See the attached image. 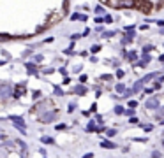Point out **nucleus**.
I'll list each match as a JSON object with an SVG mask.
<instances>
[{
	"label": "nucleus",
	"instance_id": "f257e3e1",
	"mask_svg": "<svg viewBox=\"0 0 164 158\" xmlns=\"http://www.w3.org/2000/svg\"><path fill=\"white\" fill-rule=\"evenodd\" d=\"M57 118V111H48L44 114H41V121L43 123H53Z\"/></svg>",
	"mask_w": 164,
	"mask_h": 158
},
{
	"label": "nucleus",
	"instance_id": "f03ea898",
	"mask_svg": "<svg viewBox=\"0 0 164 158\" xmlns=\"http://www.w3.org/2000/svg\"><path fill=\"white\" fill-rule=\"evenodd\" d=\"M11 95H14V91L11 90V84H2L0 86V99H9Z\"/></svg>",
	"mask_w": 164,
	"mask_h": 158
},
{
	"label": "nucleus",
	"instance_id": "7ed1b4c3",
	"mask_svg": "<svg viewBox=\"0 0 164 158\" xmlns=\"http://www.w3.org/2000/svg\"><path fill=\"white\" fill-rule=\"evenodd\" d=\"M145 107H147V109H152V111L159 109V99H157V97H150V99H147Z\"/></svg>",
	"mask_w": 164,
	"mask_h": 158
},
{
	"label": "nucleus",
	"instance_id": "20e7f679",
	"mask_svg": "<svg viewBox=\"0 0 164 158\" xmlns=\"http://www.w3.org/2000/svg\"><path fill=\"white\" fill-rule=\"evenodd\" d=\"M138 4V0H118V5L120 9H132V7H136Z\"/></svg>",
	"mask_w": 164,
	"mask_h": 158
},
{
	"label": "nucleus",
	"instance_id": "39448f33",
	"mask_svg": "<svg viewBox=\"0 0 164 158\" xmlns=\"http://www.w3.org/2000/svg\"><path fill=\"white\" fill-rule=\"evenodd\" d=\"M136 7L139 11H143V13H150V2H145V0H139L136 4Z\"/></svg>",
	"mask_w": 164,
	"mask_h": 158
},
{
	"label": "nucleus",
	"instance_id": "423d86ee",
	"mask_svg": "<svg viewBox=\"0 0 164 158\" xmlns=\"http://www.w3.org/2000/svg\"><path fill=\"white\" fill-rule=\"evenodd\" d=\"M101 130H102V128L95 125V121H90V123L87 125V132H101Z\"/></svg>",
	"mask_w": 164,
	"mask_h": 158
},
{
	"label": "nucleus",
	"instance_id": "0eeeda50",
	"mask_svg": "<svg viewBox=\"0 0 164 158\" xmlns=\"http://www.w3.org/2000/svg\"><path fill=\"white\" fill-rule=\"evenodd\" d=\"M125 56H127V60H129L131 63L138 61V53H136V51H129V53H125Z\"/></svg>",
	"mask_w": 164,
	"mask_h": 158
},
{
	"label": "nucleus",
	"instance_id": "6e6552de",
	"mask_svg": "<svg viewBox=\"0 0 164 158\" xmlns=\"http://www.w3.org/2000/svg\"><path fill=\"white\" fill-rule=\"evenodd\" d=\"M143 86H145V81H143V79H139V81H136L134 84H132V90H134L136 93H139Z\"/></svg>",
	"mask_w": 164,
	"mask_h": 158
},
{
	"label": "nucleus",
	"instance_id": "1a4fd4ad",
	"mask_svg": "<svg viewBox=\"0 0 164 158\" xmlns=\"http://www.w3.org/2000/svg\"><path fill=\"white\" fill-rule=\"evenodd\" d=\"M71 19H73V21H85L87 19V16L85 14H79V13H74V14H71Z\"/></svg>",
	"mask_w": 164,
	"mask_h": 158
},
{
	"label": "nucleus",
	"instance_id": "9d476101",
	"mask_svg": "<svg viewBox=\"0 0 164 158\" xmlns=\"http://www.w3.org/2000/svg\"><path fill=\"white\" fill-rule=\"evenodd\" d=\"M74 93H78V95H85V93H87V88L83 86V84H78V86H74Z\"/></svg>",
	"mask_w": 164,
	"mask_h": 158
},
{
	"label": "nucleus",
	"instance_id": "9b49d317",
	"mask_svg": "<svg viewBox=\"0 0 164 158\" xmlns=\"http://www.w3.org/2000/svg\"><path fill=\"white\" fill-rule=\"evenodd\" d=\"M101 146H102V147H106V149H115V147H117L111 141H102V142H101Z\"/></svg>",
	"mask_w": 164,
	"mask_h": 158
},
{
	"label": "nucleus",
	"instance_id": "f8f14e48",
	"mask_svg": "<svg viewBox=\"0 0 164 158\" xmlns=\"http://www.w3.org/2000/svg\"><path fill=\"white\" fill-rule=\"evenodd\" d=\"M41 142H43V144H51V146L55 144V141L51 139V137H48V135H43V137H41Z\"/></svg>",
	"mask_w": 164,
	"mask_h": 158
},
{
	"label": "nucleus",
	"instance_id": "ddd939ff",
	"mask_svg": "<svg viewBox=\"0 0 164 158\" xmlns=\"http://www.w3.org/2000/svg\"><path fill=\"white\" fill-rule=\"evenodd\" d=\"M23 93H25V86H16V90H14V97H21Z\"/></svg>",
	"mask_w": 164,
	"mask_h": 158
},
{
	"label": "nucleus",
	"instance_id": "4468645a",
	"mask_svg": "<svg viewBox=\"0 0 164 158\" xmlns=\"http://www.w3.org/2000/svg\"><path fill=\"white\" fill-rule=\"evenodd\" d=\"M27 69H28V74H34V76H37V70H35V67L32 65V61L27 63Z\"/></svg>",
	"mask_w": 164,
	"mask_h": 158
},
{
	"label": "nucleus",
	"instance_id": "2eb2a0df",
	"mask_svg": "<svg viewBox=\"0 0 164 158\" xmlns=\"http://www.w3.org/2000/svg\"><path fill=\"white\" fill-rule=\"evenodd\" d=\"M115 90H117L118 93H124V91H125V86H124V84H122V83H118L117 86H115Z\"/></svg>",
	"mask_w": 164,
	"mask_h": 158
},
{
	"label": "nucleus",
	"instance_id": "dca6fc26",
	"mask_svg": "<svg viewBox=\"0 0 164 158\" xmlns=\"http://www.w3.org/2000/svg\"><path fill=\"white\" fill-rule=\"evenodd\" d=\"M32 61H34V63H41V61H43V55H35V56H32Z\"/></svg>",
	"mask_w": 164,
	"mask_h": 158
},
{
	"label": "nucleus",
	"instance_id": "f3484780",
	"mask_svg": "<svg viewBox=\"0 0 164 158\" xmlns=\"http://www.w3.org/2000/svg\"><path fill=\"white\" fill-rule=\"evenodd\" d=\"M99 51H101V46H99V44H95V46L90 48V53H94V55H95V53H99Z\"/></svg>",
	"mask_w": 164,
	"mask_h": 158
},
{
	"label": "nucleus",
	"instance_id": "a211bd4d",
	"mask_svg": "<svg viewBox=\"0 0 164 158\" xmlns=\"http://www.w3.org/2000/svg\"><path fill=\"white\" fill-rule=\"evenodd\" d=\"M115 112L117 114H122V112H125V109L122 107V105H115Z\"/></svg>",
	"mask_w": 164,
	"mask_h": 158
},
{
	"label": "nucleus",
	"instance_id": "6ab92c4d",
	"mask_svg": "<svg viewBox=\"0 0 164 158\" xmlns=\"http://www.w3.org/2000/svg\"><path fill=\"white\" fill-rule=\"evenodd\" d=\"M106 135H108V137H115V135H117V130H115V128H111V130H108V132H106Z\"/></svg>",
	"mask_w": 164,
	"mask_h": 158
},
{
	"label": "nucleus",
	"instance_id": "aec40b11",
	"mask_svg": "<svg viewBox=\"0 0 164 158\" xmlns=\"http://www.w3.org/2000/svg\"><path fill=\"white\" fill-rule=\"evenodd\" d=\"M95 13H97V14H104V7H102V5H97V7H95Z\"/></svg>",
	"mask_w": 164,
	"mask_h": 158
},
{
	"label": "nucleus",
	"instance_id": "412c9836",
	"mask_svg": "<svg viewBox=\"0 0 164 158\" xmlns=\"http://www.w3.org/2000/svg\"><path fill=\"white\" fill-rule=\"evenodd\" d=\"M127 105H129L131 109H134L136 105H138V102H136V100H129V102H127Z\"/></svg>",
	"mask_w": 164,
	"mask_h": 158
},
{
	"label": "nucleus",
	"instance_id": "4be33fe9",
	"mask_svg": "<svg viewBox=\"0 0 164 158\" xmlns=\"http://www.w3.org/2000/svg\"><path fill=\"white\" fill-rule=\"evenodd\" d=\"M104 23H113V18L109 14H104Z\"/></svg>",
	"mask_w": 164,
	"mask_h": 158
},
{
	"label": "nucleus",
	"instance_id": "5701e85b",
	"mask_svg": "<svg viewBox=\"0 0 164 158\" xmlns=\"http://www.w3.org/2000/svg\"><path fill=\"white\" fill-rule=\"evenodd\" d=\"M95 23H97V25L104 23V16H97V18H95Z\"/></svg>",
	"mask_w": 164,
	"mask_h": 158
},
{
	"label": "nucleus",
	"instance_id": "b1692460",
	"mask_svg": "<svg viewBox=\"0 0 164 158\" xmlns=\"http://www.w3.org/2000/svg\"><path fill=\"white\" fill-rule=\"evenodd\" d=\"M115 76H117L118 79H122V77H124V70H122V69H118V70H117V74H115Z\"/></svg>",
	"mask_w": 164,
	"mask_h": 158
},
{
	"label": "nucleus",
	"instance_id": "393cba45",
	"mask_svg": "<svg viewBox=\"0 0 164 158\" xmlns=\"http://www.w3.org/2000/svg\"><path fill=\"white\" fill-rule=\"evenodd\" d=\"M113 35H115V32H104V34H102V37H106V39L108 37H113Z\"/></svg>",
	"mask_w": 164,
	"mask_h": 158
},
{
	"label": "nucleus",
	"instance_id": "a878e982",
	"mask_svg": "<svg viewBox=\"0 0 164 158\" xmlns=\"http://www.w3.org/2000/svg\"><path fill=\"white\" fill-rule=\"evenodd\" d=\"M16 144H18L19 147H21V149H25V147H27V144H25L23 141H16Z\"/></svg>",
	"mask_w": 164,
	"mask_h": 158
},
{
	"label": "nucleus",
	"instance_id": "bb28decb",
	"mask_svg": "<svg viewBox=\"0 0 164 158\" xmlns=\"http://www.w3.org/2000/svg\"><path fill=\"white\" fill-rule=\"evenodd\" d=\"M11 35H5V34H0V40H9Z\"/></svg>",
	"mask_w": 164,
	"mask_h": 158
},
{
	"label": "nucleus",
	"instance_id": "cd10ccee",
	"mask_svg": "<svg viewBox=\"0 0 164 158\" xmlns=\"http://www.w3.org/2000/svg\"><path fill=\"white\" fill-rule=\"evenodd\" d=\"M152 49H153L152 46H145V48H143V53H150Z\"/></svg>",
	"mask_w": 164,
	"mask_h": 158
},
{
	"label": "nucleus",
	"instance_id": "c85d7f7f",
	"mask_svg": "<svg viewBox=\"0 0 164 158\" xmlns=\"http://www.w3.org/2000/svg\"><path fill=\"white\" fill-rule=\"evenodd\" d=\"M95 121H97L99 125H102V121H104V120H102V116H95Z\"/></svg>",
	"mask_w": 164,
	"mask_h": 158
},
{
	"label": "nucleus",
	"instance_id": "c756f323",
	"mask_svg": "<svg viewBox=\"0 0 164 158\" xmlns=\"http://www.w3.org/2000/svg\"><path fill=\"white\" fill-rule=\"evenodd\" d=\"M143 128H145V132H150V130L153 128V126H152V125H145V126H143Z\"/></svg>",
	"mask_w": 164,
	"mask_h": 158
},
{
	"label": "nucleus",
	"instance_id": "7c9ffc66",
	"mask_svg": "<svg viewBox=\"0 0 164 158\" xmlns=\"http://www.w3.org/2000/svg\"><path fill=\"white\" fill-rule=\"evenodd\" d=\"M129 121H131V123H134V125H136V123H138L139 120H138V118H134V116H132V118H129Z\"/></svg>",
	"mask_w": 164,
	"mask_h": 158
},
{
	"label": "nucleus",
	"instance_id": "2f4dec72",
	"mask_svg": "<svg viewBox=\"0 0 164 158\" xmlns=\"http://www.w3.org/2000/svg\"><path fill=\"white\" fill-rule=\"evenodd\" d=\"M74 109H76V105H74V104H71V105H69V112H73Z\"/></svg>",
	"mask_w": 164,
	"mask_h": 158
},
{
	"label": "nucleus",
	"instance_id": "473e14b6",
	"mask_svg": "<svg viewBox=\"0 0 164 158\" xmlns=\"http://www.w3.org/2000/svg\"><path fill=\"white\" fill-rule=\"evenodd\" d=\"M55 93H57V95H64V91L60 90V88H55Z\"/></svg>",
	"mask_w": 164,
	"mask_h": 158
},
{
	"label": "nucleus",
	"instance_id": "72a5a7b5",
	"mask_svg": "<svg viewBox=\"0 0 164 158\" xmlns=\"http://www.w3.org/2000/svg\"><path fill=\"white\" fill-rule=\"evenodd\" d=\"M64 128H65V125H64V123H62V125H57V130H64Z\"/></svg>",
	"mask_w": 164,
	"mask_h": 158
},
{
	"label": "nucleus",
	"instance_id": "f704fd0d",
	"mask_svg": "<svg viewBox=\"0 0 164 158\" xmlns=\"http://www.w3.org/2000/svg\"><path fill=\"white\" fill-rule=\"evenodd\" d=\"M134 141H136V142H145L147 139H143V137H138V139H134Z\"/></svg>",
	"mask_w": 164,
	"mask_h": 158
},
{
	"label": "nucleus",
	"instance_id": "c9c22d12",
	"mask_svg": "<svg viewBox=\"0 0 164 158\" xmlns=\"http://www.w3.org/2000/svg\"><path fill=\"white\" fill-rule=\"evenodd\" d=\"M157 25H159V26H164V21H162V19H157Z\"/></svg>",
	"mask_w": 164,
	"mask_h": 158
},
{
	"label": "nucleus",
	"instance_id": "e433bc0d",
	"mask_svg": "<svg viewBox=\"0 0 164 158\" xmlns=\"http://www.w3.org/2000/svg\"><path fill=\"white\" fill-rule=\"evenodd\" d=\"M159 61H161V63H164V55H161V56H159Z\"/></svg>",
	"mask_w": 164,
	"mask_h": 158
},
{
	"label": "nucleus",
	"instance_id": "4c0bfd02",
	"mask_svg": "<svg viewBox=\"0 0 164 158\" xmlns=\"http://www.w3.org/2000/svg\"><path fill=\"white\" fill-rule=\"evenodd\" d=\"M0 141H5V135L4 134H0Z\"/></svg>",
	"mask_w": 164,
	"mask_h": 158
},
{
	"label": "nucleus",
	"instance_id": "58836bf2",
	"mask_svg": "<svg viewBox=\"0 0 164 158\" xmlns=\"http://www.w3.org/2000/svg\"><path fill=\"white\" fill-rule=\"evenodd\" d=\"M4 63H5V61H2V60H0V65H4Z\"/></svg>",
	"mask_w": 164,
	"mask_h": 158
}]
</instances>
